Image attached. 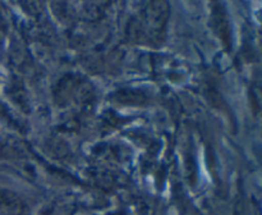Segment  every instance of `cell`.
I'll use <instances>...</instances> for the list:
<instances>
[{"mask_svg":"<svg viewBox=\"0 0 262 215\" xmlns=\"http://www.w3.org/2000/svg\"><path fill=\"white\" fill-rule=\"evenodd\" d=\"M214 26H215V30L216 32L220 33V37L223 38L225 44L229 42V25H228V20L227 17H225V13L220 12V9H216L214 13Z\"/></svg>","mask_w":262,"mask_h":215,"instance_id":"1","label":"cell"},{"mask_svg":"<svg viewBox=\"0 0 262 215\" xmlns=\"http://www.w3.org/2000/svg\"><path fill=\"white\" fill-rule=\"evenodd\" d=\"M20 207V202L18 197L10 192L5 191V189H0V209L3 210H18Z\"/></svg>","mask_w":262,"mask_h":215,"instance_id":"2","label":"cell"},{"mask_svg":"<svg viewBox=\"0 0 262 215\" xmlns=\"http://www.w3.org/2000/svg\"><path fill=\"white\" fill-rule=\"evenodd\" d=\"M118 100L124 104H138V102H145L146 96L143 92L135 91V90H127V91H120L117 94Z\"/></svg>","mask_w":262,"mask_h":215,"instance_id":"3","label":"cell"}]
</instances>
